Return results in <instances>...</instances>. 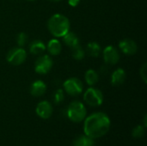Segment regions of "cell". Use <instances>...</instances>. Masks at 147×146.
<instances>
[{
    "label": "cell",
    "instance_id": "1",
    "mask_svg": "<svg viewBox=\"0 0 147 146\" xmlns=\"http://www.w3.org/2000/svg\"><path fill=\"white\" fill-rule=\"evenodd\" d=\"M111 126V121L108 114L102 112H96L84 120V133L88 137L96 139L108 133Z\"/></svg>",
    "mask_w": 147,
    "mask_h": 146
},
{
    "label": "cell",
    "instance_id": "2",
    "mask_svg": "<svg viewBox=\"0 0 147 146\" xmlns=\"http://www.w3.org/2000/svg\"><path fill=\"white\" fill-rule=\"evenodd\" d=\"M71 23L69 19L62 14L53 15L47 22V28L54 37H63L70 31Z\"/></svg>",
    "mask_w": 147,
    "mask_h": 146
},
{
    "label": "cell",
    "instance_id": "3",
    "mask_svg": "<svg viewBox=\"0 0 147 146\" xmlns=\"http://www.w3.org/2000/svg\"><path fill=\"white\" fill-rule=\"evenodd\" d=\"M66 115L71 121L74 123H79L84 121L87 115V110L83 102L79 101H73L66 108Z\"/></svg>",
    "mask_w": 147,
    "mask_h": 146
},
{
    "label": "cell",
    "instance_id": "4",
    "mask_svg": "<svg viewBox=\"0 0 147 146\" xmlns=\"http://www.w3.org/2000/svg\"><path fill=\"white\" fill-rule=\"evenodd\" d=\"M84 101L90 107H99L103 102V94L99 89L90 87L85 90Z\"/></svg>",
    "mask_w": 147,
    "mask_h": 146
},
{
    "label": "cell",
    "instance_id": "5",
    "mask_svg": "<svg viewBox=\"0 0 147 146\" xmlns=\"http://www.w3.org/2000/svg\"><path fill=\"white\" fill-rule=\"evenodd\" d=\"M65 91L71 96H79L84 90V84L82 81L77 77H71L65 81L63 83Z\"/></svg>",
    "mask_w": 147,
    "mask_h": 146
},
{
    "label": "cell",
    "instance_id": "6",
    "mask_svg": "<svg viewBox=\"0 0 147 146\" xmlns=\"http://www.w3.org/2000/svg\"><path fill=\"white\" fill-rule=\"evenodd\" d=\"M27 59V52L22 47H14L10 49L7 55L6 60L13 65H20L25 62Z\"/></svg>",
    "mask_w": 147,
    "mask_h": 146
},
{
    "label": "cell",
    "instance_id": "7",
    "mask_svg": "<svg viewBox=\"0 0 147 146\" xmlns=\"http://www.w3.org/2000/svg\"><path fill=\"white\" fill-rule=\"evenodd\" d=\"M53 65V61L49 55H40L34 62V71L40 75L48 73Z\"/></svg>",
    "mask_w": 147,
    "mask_h": 146
},
{
    "label": "cell",
    "instance_id": "8",
    "mask_svg": "<svg viewBox=\"0 0 147 146\" xmlns=\"http://www.w3.org/2000/svg\"><path fill=\"white\" fill-rule=\"evenodd\" d=\"M103 60L108 65H115L120 60V53L117 48L113 46H108L102 52Z\"/></svg>",
    "mask_w": 147,
    "mask_h": 146
},
{
    "label": "cell",
    "instance_id": "9",
    "mask_svg": "<svg viewBox=\"0 0 147 146\" xmlns=\"http://www.w3.org/2000/svg\"><path fill=\"white\" fill-rule=\"evenodd\" d=\"M35 113L40 119L47 120L53 114V106L48 101H41L37 104Z\"/></svg>",
    "mask_w": 147,
    "mask_h": 146
},
{
    "label": "cell",
    "instance_id": "10",
    "mask_svg": "<svg viewBox=\"0 0 147 146\" xmlns=\"http://www.w3.org/2000/svg\"><path fill=\"white\" fill-rule=\"evenodd\" d=\"M119 47L121 51L127 55H134L137 52L138 46L136 42L131 39H124L120 41Z\"/></svg>",
    "mask_w": 147,
    "mask_h": 146
},
{
    "label": "cell",
    "instance_id": "11",
    "mask_svg": "<svg viewBox=\"0 0 147 146\" xmlns=\"http://www.w3.org/2000/svg\"><path fill=\"white\" fill-rule=\"evenodd\" d=\"M47 91V85L42 80H35L30 86V94L34 97L42 96Z\"/></svg>",
    "mask_w": 147,
    "mask_h": 146
},
{
    "label": "cell",
    "instance_id": "12",
    "mask_svg": "<svg viewBox=\"0 0 147 146\" xmlns=\"http://www.w3.org/2000/svg\"><path fill=\"white\" fill-rule=\"evenodd\" d=\"M126 71L122 68L116 69L111 75V83L114 86L121 85L126 80Z\"/></svg>",
    "mask_w": 147,
    "mask_h": 146
},
{
    "label": "cell",
    "instance_id": "13",
    "mask_svg": "<svg viewBox=\"0 0 147 146\" xmlns=\"http://www.w3.org/2000/svg\"><path fill=\"white\" fill-rule=\"evenodd\" d=\"M46 47H47V52H49V54H51L52 56H57V55H59L60 53L61 50H62L61 43L57 39H52V40H50L48 41L47 46Z\"/></svg>",
    "mask_w": 147,
    "mask_h": 146
},
{
    "label": "cell",
    "instance_id": "14",
    "mask_svg": "<svg viewBox=\"0 0 147 146\" xmlns=\"http://www.w3.org/2000/svg\"><path fill=\"white\" fill-rule=\"evenodd\" d=\"M46 49V45L40 40H33L29 45V52L34 55H40L43 53Z\"/></svg>",
    "mask_w": 147,
    "mask_h": 146
},
{
    "label": "cell",
    "instance_id": "15",
    "mask_svg": "<svg viewBox=\"0 0 147 146\" xmlns=\"http://www.w3.org/2000/svg\"><path fill=\"white\" fill-rule=\"evenodd\" d=\"M62 38H63V41L65 42V44L71 48H72L79 44V39L78 37V35L73 32L68 31Z\"/></svg>",
    "mask_w": 147,
    "mask_h": 146
},
{
    "label": "cell",
    "instance_id": "16",
    "mask_svg": "<svg viewBox=\"0 0 147 146\" xmlns=\"http://www.w3.org/2000/svg\"><path fill=\"white\" fill-rule=\"evenodd\" d=\"M94 139L87 135L78 136L72 142V146H94Z\"/></svg>",
    "mask_w": 147,
    "mask_h": 146
},
{
    "label": "cell",
    "instance_id": "17",
    "mask_svg": "<svg viewBox=\"0 0 147 146\" xmlns=\"http://www.w3.org/2000/svg\"><path fill=\"white\" fill-rule=\"evenodd\" d=\"M84 78H85V82L88 85L90 86H94L95 84H96L99 81V75L98 73L92 69H89L84 75Z\"/></svg>",
    "mask_w": 147,
    "mask_h": 146
},
{
    "label": "cell",
    "instance_id": "18",
    "mask_svg": "<svg viewBox=\"0 0 147 146\" xmlns=\"http://www.w3.org/2000/svg\"><path fill=\"white\" fill-rule=\"evenodd\" d=\"M100 52H101V46L97 42L92 41V42H90L87 45V46H86V53L89 56L96 58V57L99 56Z\"/></svg>",
    "mask_w": 147,
    "mask_h": 146
},
{
    "label": "cell",
    "instance_id": "19",
    "mask_svg": "<svg viewBox=\"0 0 147 146\" xmlns=\"http://www.w3.org/2000/svg\"><path fill=\"white\" fill-rule=\"evenodd\" d=\"M71 53H72V57L77 59V60H81L84 58L85 55V51L84 50V48L78 44V46H74L71 48Z\"/></svg>",
    "mask_w": 147,
    "mask_h": 146
},
{
    "label": "cell",
    "instance_id": "20",
    "mask_svg": "<svg viewBox=\"0 0 147 146\" xmlns=\"http://www.w3.org/2000/svg\"><path fill=\"white\" fill-rule=\"evenodd\" d=\"M146 133V127L143 125L136 126L132 131V136L135 139H141L144 137Z\"/></svg>",
    "mask_w": 147,
    "mask_h": 146
},
{
    "label": "cell",
    "instance_id": "21",
    "mask_svg": "<svg viewBox=\"0 0 147 146\" xmlns=\"http://www.w3.org/2000/svg\"><path fill=\"white\" fill-rule=\"evenodd\" d=\"M53 102L55 104H60L61 102H63L64 99H65V93L64 90L61 89H59L57 90H55V92L53 93Z\"/></svg>",
    "mask_w": 147,
    "mask_h": 146
},
{
    "label": "cell",
    "instance_id": "22",
    "mask_svg": "<svg viewBox=\"0 0 147 146\" xmlns=\"http://www.w3.org/2000/svg\"><path fill=\"white\" fill-rule=\"evenodd\" d=\"M28 35L27 34L23 33V32H21L17 34L16 36V42H17V45L19 46V47H22L23 46H25L28 42Z\"/></svg>",
    "mask_w": 147,
    "mask_h": 146
},
{
    "label": "cell",
    "instance_id": "23",
    "mask_svg": "<svg viewBox=\"0 0 147 146\" xmlns=\"http://www.w3.org/2000/svg\"><path fill=\"white\" fill-rule=\"evenodd\" d=\"M140 77L142 78V80L144 81L145 83H147V65L146 63H144L143 65L141 66L140 68Z\"/></svg>",
    "mask_w": 147,
    "mask_h": 146
},
{
    "label": "cell",
    "instance_id": "24",
    "mask_svg": "<svg viewBox=\"0 0 147 146\" xmlns=\"http://www.w3.org/2000/svg\"><path fill=\"white\" fill-rule=\"evenodd\" d=\"M79 3H80V0H68V3L71 7H76Z\"/></svg>",
    "mask_w": 147,
    "mask_h": 146
},
{
    "label": "cell",
    "instance_id": "25",
    "mask_svg": "<svg viewBox=\"0 0 147 146\" xmlns=\"http://www.w3.org/2000/svg\"><path fill=\"white\" fill-rule=\"evenodd\" d=\"M146 120H147V115H146H146L144 116V125H143V126H144L145 127H146V126H147Z\"/></svg>",
    "mask_w": 147,
    "mask_h": 146
},
{
    "label": "cell",
    "instance_id": "26",
    "mask_svg": "<svg viewBox=\"0 0 147 146\" xmlns=\"http://www.w3.org/2000/svg\"><path fill=\"white\" fill-rule=\"evenodd\" d=\"M50 1H53V2H59V1H62V0H50Z\"/></svg>",
    "mask_w": 147,
    "mask_h": 146
},
{
    "label": "cell",
    "instance_id": "27",
    "mask_svg": "<svg viewBox=\"0 0 147 146\" xmlns=\"http://www.w3.org/2000/svg\"><path fill=\"white\" fill-rule=\"evenodd\" d=\"M28 1H34V0H28Z\"/></svg>",
    "mask_w": 147,
    "mask_h": 146
}]
</instances>
